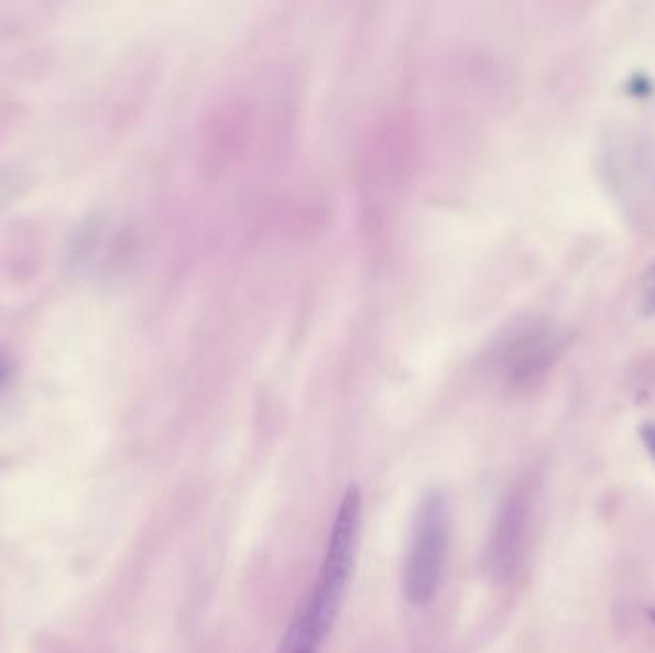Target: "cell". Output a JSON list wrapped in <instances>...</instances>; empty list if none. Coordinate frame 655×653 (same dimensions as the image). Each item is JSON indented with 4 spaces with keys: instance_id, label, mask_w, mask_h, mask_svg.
<instances>
[{
    "instance_id": "6da1fadb",
    "label": "cell",
    "mask_w": 655,
    "mask_h": 653,
    "mask_svg": "<svg viewBox=\"0 0 655 653\" xmlns=\"http://www.w3.org/2000/svg\"><path fill=\"white\" fill-rule=\"evenodd\" d=\"M361 520V489L351 485L339 502L338 514L331 525L330 543L318 572L317 585L310 590L302 611L297 613L320 644L325 642L328 632L331 631V624L338 619L347 585L353 575Z\"/></svg>"
},
{
    "instance_id": "7a4b0ae2",
    "label": "cell",
    "mask_w": 655,
    "mask_h": 653,
    "mask_svg": "<svg viewBox=\"0 0 655 653\" xmlns=\"http://www.w3.org/2000/svg\"><path fill=\"white\" fill-rule=\"evenodd\" d=\"M449 546V500L434 489L422 500L416 515L413 544L406 558L405 596L413 606H427L441 587L445 556Z\"/></svg>"
},
{
    "instance_id": "3957f363",
    "label": "cell",
    "mask_w": 655,
    "mask_h": 653,
    "mask_svg": "<svg viewBox=\"0 0 655 653\" xmlns=\"http://www.w3.org/2000/svg\"><path fill=\"white\" fill-rule=\"evenodd\" d=\"M320 647L317 636L310 632L302 617L295 616L292 624L287 627L279 653H317Z\"/></svg>"
},
{
    "instance_id": "277c9868",
    "label": "cell",
    "mask_w": 655,
    "mask_h": 653,
    "mask_svg": "<svg viewBox=\"0 0 655 653\" xmlns=\"http://www.w3.org/2000/svg\"><path fill=\"white\" fill-rule=\"evenodd\" d=\"M642 440L646 443V447H648L649 455L654 456L655 458V426L654 424H648V426L642 427Z\"/></svg>"
},
{
    "instance_id": "5b68a950",
    "label": "cell",
    "mask_w": 655,
    "mask_h": 653,
    "mask_svg": "<svg viewBox=\"0 0 655 653\" xmlns=\"http://www.w3.org/2000/svg\"><path fill=\"white\" fill-rule=\"evenodd\" d=\"M649 616H652V619H654V623H655V611H652V613H649Z\"/></svg>"
}]
</instances>
